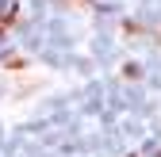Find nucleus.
<instances>
[{
    "label": "nucleus",
    "mask_w": 161,
    "mask_h": 157,
    "mask_svg": "<svg viewBox=\"0 0 161 157\" xmlns=\"http://www.w3.org/2000/svg\"><path fill=\"white\" fill-rule=\"evenodd\" d=\"M4 65H8V69H19V65H23V57H19V54H8V57H4Z\"/></svg>",
    "instance_id": "f257e3e1"
}]
</instances>
